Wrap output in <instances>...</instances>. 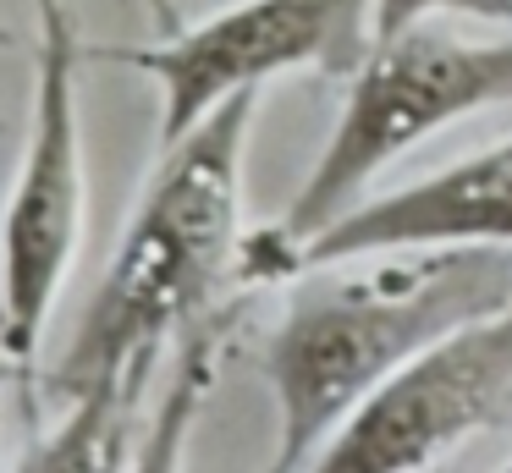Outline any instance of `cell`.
Returning a JSON list of instances; mask_svg holds the SVG:
<instances>
[{
  "mask_svg": "<svg viewBox=\"0 0 512 473\" xmlns=\"http://www.w3.org/2000/svg\"><path fill=\"white\" fill-rule=\"evenodd\" d=\"M501 473H512V462H507V468H501Z\"/></svg>",
  "mask_w": 512,
  "mask_h": 473,
  "instance_id": "14",
  "label": "cell"
},
{
  "mask_svg": "<svg viewBox=\"0 0 512 473\" xmlns=\"http://www.w3.org/2000/svg\"><path fill=\"white\" fill-rule=\"evenodd\" d=\"M375 44V0H237L144 50H94L144 72L160 94V149L193 132L232 94H265L276 77H353Z\"/></svg>",
  "mask_w": 512,
  "mask_h": 473,
  "instance_id": "5",
  "label": "cell"
},
{
  "mask_svg": "<svg viewBox=\"0 0 512 473\" xmlns=\"http://www.w3.org/2000/svg\"><path fill=\"white\" fill-rule=\"evenodd\" d=\"M496 105H512V33L468 39L446 22L380 33L358 72L347 77V99L314 171L303 176L292 204L243 242V270H237L243 292L281 286L292 253L320 237L336 215H347L391 160L446 132L452 121Z\"/></svg>",
  "mask_w": 512,
  "mask_h": 473,
  "instance_id": "3",
  "label": "cell"
},
{
  "mask_svg": "<svg viewBox=\"0 0 512 473\" xmlns=\"http://www.w3.org/2000/svg\"><path fill=\"white\" fill-rule=\"evenodd\" d=\"M0 50H17V33L6 28V22H0Z\"/></svg>",
  "mask_w": 512,
  "mask_h": 473,
  "instance_id": "12",
  "label": "cell"
},
{
  "mask_svg": "<svg viewBox=\"0 0 512 473\" xmlns=\"http://www.w3.org/2000/svg\"><path fill=\"white\" fill-rule=\"evenodd\" d=\"M265 336L276 446L265 473H303L314 451L441 336L512 303L507 248H397L298 270Z\"/></svg>",
  "mask_w": 512,
  "mask_h": 473,
  "instance_id": "1",
  "label": "cell"
},
{
  "mask_svg": "<svg viewBox=\"0 0 512 473\" xmlns=\"http://www.w3.org/2000/svg\"><path fill=\"white\" fill-rule=\"evenodd\" d=\"M149 385L155 363H133L83 385L67 396V413L23 446L12 473H127L149 424Z\"/></svg>",
  "mask_w": 512,
  "mask_h": 473,
  "instance_id": "8",
  "label": "cell"
},
{
  "mask_svg": "<svg viewBox=\"0 0 512 473\" xmlns=\"http://www.w3.org/2000/svg\"><path fill=\"white\" fill-rule=\"evenodd\" d=\"M232 319H237V303H221L182 336L177 363H171V380H166V391H160V402L149 407L144 440H138L133 468L127 473H188L193 429H199L204 402H210V391H215Z\"/></svg>",
  "mask_w": 512,
  "mask_h": 473,
  "instance_id": "9",
  "label": "cell"
},
{
  "mask_svg": "<svg viewBox=\"0 0 512 473\" xmlns=\"http://www.w3.org/2000/svg\"><path fill=\"white\" fill-rule=\"evenodd\" d=\"M259 94H232L193 132L160 149L144 198L50 369V396H78L83 385L160 363L166 341H182L226 292H243V154L254 132Z\"/></svg>",
  "mask_w": 512,
  "mask_h": 473,
  "instance_id": "2",
  "label": "cell"
},
{
  "mask_svg": "<svg viewBox=\"0 0 512 473\" xmlns=\"http://www.w3.org/2000/svg\"><path fill=\"white\" fill-rule=\"evenodd\" d=\"M34 110L12 193L0 209V347L12 369L39 358L61 286L83 242L89 165H83L78 66L83 39L67 0H34Z\"/></svg>",
  "mask_w": 512,
  "mask_h": 473,
  "instance_id": "4",
  "label": "cell"
},
{
  "mask_svg": "<svg viewBox=\"0 0 512 473\" xmlns=\"http://www.w3.org/2000/svg\"><path fill=\"white\" fill-rule=\"evenodd\" d=\"M413 22H490L512 28V0H375V39Z\"/></svg>",
  "mask_w": 512,
  "mask_h": 473,
  "instance_id": "10",
  "label": "cell"
},
{
  "mask_svg": "<svg viewBox=\"0 0 512 473\" xmlns=\"http://www.w3.org/2000/svg\"><path fill=\"white\" fill-rule=\"evenodd\" d=\"M397 248H507L512 253V138L452 160L408 187L380 198H358L336 215L320 237L292 253L287 275L314 264L358 259V253H397Z\"/></svg>",
  "mask_w": 512,
  "mask_h": 473,
  "instance_id": "7",
  "label": "cell"
},
{
  "mask_svg": "<svg viewBox=\"0 0 512 473\" xmlns=\"http://www.w3.org/2000/svg\"><path fill=\"white\" fill-rule=\"evenodd\" d=\"M512 407V303L441 336L353 407L303 473H430Z\"/></svg>",
  "mask_w": 512,
  "mask_h": 473,
  "instance_id": "6",
  "label": "cell"
},
{
  "mask_svg": "<svg viewBox=\"0 0 512 473\" xmlns=\"http://www.w3.org/2000/svg\"><path fill=\"white\" fill-rule=\"evenodd\" d=\"M6 369H12V358H6V347H0V374H6Z\"/></svg>",
  "mask_w": 512,
  "mask_h": 473,
  "instance_id": "13",
  "label": "cell"
},
{
  "mask_svg": "<svg viewBox=\"0 0 512 473\" xmlns=\"http://www.w3.org/2000/svg\"><path fill=\"white\" fill-rule=\"evenodd\" d=\"M144 6H149V17L160 22V33L182 28V17H177V0H144Z\"/></svg>",
  "mask_w": 512,
  "mask_h": 473,
  "instance_id": "11",
  "label": "cell"
}]
</instances>
